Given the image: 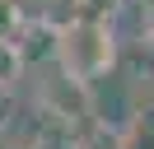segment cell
Masks as SVG:
<instances>
[{"mask_svg":"<svg viewBox=\"0 0 154 149\" xmlns=\"http://www.w3.org/2000/svg\"><path fill=\"white\" fill-rule=\"evenodd\" d=\"M51 61H56V70H66L70 79H84V84H94L98 74H107L112 61H117V42H112L107 19H89L84 14L70 28H61Z\"/></svg>","mask_w":154,"mask_h":149,"instance_id":"cell-1","label":"cell"},{"mask_svg":"<svg viewBox=\"0 0 154 149\" xmlns=\"http://www.w3.org/2000/svg\"><path fill=\"white\" fill-rule=\"evenodd\" d=\"M38 102L42 112H47V121H61V126H89V117H94V93H89L84 79H70L66 70H56L51 79H42L38 89Z\"/></svg>","mask_w":154,"mask_h":149,"instance_id":"cell-2","label":"cell"},{"mask_svg":"<svg viewBox=\"0 0 154 149\" xmlns=\"http://www.w3.org/2000/svg\"><path fill=\"white\" fill-rule=\"evenodd\" d=\"M117 149H154V102L135 107L117 130Z\"/></svg>","mask_w":154,"mask_h":149,"instance_id":"cell-3","label":"cell"},{"mask_svg":"<svg viewBox=\"0 0 154 149\" xmlns=\"http://www.w3.org/2000/svg\"><path fill=\"white\" fill-rule=\"evenodd\" d=\"M23 149H79V144H75V130H70V126L47 121V126H42V130H38V135H33Z\"/></svg>","mask_w":154,"mask_h":149,"instance_id":"cell-4","label":"cell"},{"mask_svg":"<svg viewBox=\"0 0 154 149\" xmlns=\"http://www.w3.org/2000/svg\"><path fill=\"white\" fill-rule=\"evenodd\" d=\"M19 74H23V61H19V51H14V42H0V84L10 89Z\"/></svg>","mask_w":154,"mask_h":149,"instance_id":"cell-5","label":"cell"},{"mask_svg":"<svg viewBox=\"0 0 154 149\" xmlns=\"http://www.w3.org/2000/svg\"><path fill=\"white\" fill-rule=\"evenodd\" d=\"M10 121H14V98H10V89L0 84V130L10 126Z\"/></svg>","mask_w":154,"mask_h":149,"instance_id":"cell-6","label":"cell"},{"mask_svg":"<svg viewBox=\"0 0 154 149\" xmlns=\"http://www.w3.org/2000/svg\"><path fill=\"white\" fill-rule=\"evenodd\" d=\"M0 149H23V144H14V140H0Z\"/></svg>","mask_w":154,"mask_h":149,"instance_id":"cell-7","label":"cell"}]
</instances>
